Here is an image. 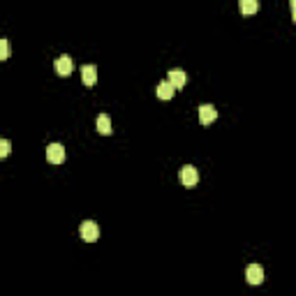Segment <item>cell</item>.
<instances>
[{
    "instance_id": "6da1fadb",
    "label": "cell",
    "mask_w": 296,
    "mask_h": 296,
    "mask_svg": "<svg viewBox=\"0 0 296 296\" xmlns=\"http://www.w3.org/2000/svg\"><path fill=\"white\" fill-rule=\"evenodd\" d=\"M79 234H81V238L86 243H95L100 238L97 222H93V220H86V222H81V229H79Z\"/></svg>"
},
{
    "instance_id": "7a4b0ae2",
    "label": "cell",
    "mask_w": 296,
    "mask_h": 296,
    "mask_svg": "<svg viewBox=\"0 0 296 296\" xmlns=\"http://www.w3.org/2000/svg\"><path fill=\"white\" fill-rule=\"evenodd\" d=\"M178 178H181V183L185 187H194L199 183V171L194 169V167L185 165V167H181V171H178Z\"/></svg>"
},
{
    "instance_id": "3957f363",
    "label": "cell",
    "mask_w": 296,
    "mask_h": 296,
    "mask_svg": "<svg viewBox=\"0 0 296 296\" xmlns=\"http://www.w3.org/2000/svg\"><path fill=\"white\" fill-rule=\"evenodd\" d=\"M54 67H56V74H58V77H70L72 70H74V63H72L70 56H61V58L54 63Z\"/></svg>"
},
{
    "instance_id": "277c9868",
    "label": "cell",
    "mask_w": 296,
    "mask_h": 296,
    "mask_svg": "<svg viewBox=\"0 0 296 296\" xmlns=\"http://www.w3.org/2000/svg\"><path fill=\"white\" fill-rule=\"evenodd\" d=\"M46 160H49L51 165H61L63 160H65V148L61 143H49L46 148Z\"/></svg>"
},
{
    "instance_id": "5b68a950",
    "label": "cell",
    "mask_w": 296,
    "mask_h": 296,
    "mask_svg": "<svg viewBox=\"0 0 296 296\" xmlns=\"http://www.w3.org/2000/svg\"><path fill=\"white\" fill-rule=\"evenodd\" d=\"M245 280L250 282V285H262L264 282V269L259 266V264H250L245 271Z\"/></svg>"
},
{
    "instance_id": "8992f818",
    "label": "cell",
    "mask_w": 296,
    "mask_h": 296,
    "mask_svg": "<svg viewBox=\"0 0 296 296\" xmlns=\"http://www.w3.org/2000/svg\"><path fill=\"white\" fill-rule=\"evenodd\" d=\"M167 81L171 83L174 88H185V83H187V74L183 70H178V67H174V70L167 74Z\"/></svg>"
},
{
    "instance_id": "52a82bcc",
    "label": "cell",
    "mask_w": 296,
    "mask_h": 296,
    "mask_svg": "<svg viewBox=\"0 0 296 296\" xmlns=\"http://www.w3.org/2000/svg\"><path fill=\"white\" fill-rule=\"evenodd\" d=\"M215 118H218V111H215L213 105L199 107V123H202V125H209V123H213Z\"/></svg>"
},
{
    "instance_id": "ba28073f",
    "label": "cell",
    "mask_w": 296,
    "mask_h": 296,
    "mask_svg": "<svg viewBox=\"0 0 296 296\" xmlns=\"http://www.w3.org/2000/svg\"><path fill=\"white\" fill-rule=\"evenodd\" d=\"M81 81L86 83V86H95V81H97V67L95 65H83L81 67Z\"/></svg>"
},
{
    "instance_id": "9c48e42d",
    "label": "cell",
    "mask_w": 296,
    "mask_h": 296,
    "mask_svg": "<svg viewBox=\"0 0 296 296\" xmlns=\"http://www.w3.org/2000/svg\"><path fill=\"white\" fill-rule=\"evenodd\" d=\"M97 132H100V134H105V137H109L111 132H114V130H111V121H109V116H107V114H100L97 116Z\"/></svg>"
},
{
    "instance_id": "30bf717a",
    "label": "cell",
    "mask_w": 296,
    "mask_h": 296,
    "mask_svg": "<svg viewBox=\"0 0 296 296\" xmlns=\"http://www.w3.org/2000/svg\"><path fill=\"white\" fill-rule=\"evenodd\" d=\"M174 90H176V88L171 86L169 81H160L158 83V97L160 100H171V97H174Z\"/></svg>"
},
{
    "instance_id": "8fae6325",
    "label": "cell",
    "mask_w": 296,
    "mask_h": 296,
    "mask_svg": "<svg viewBox=\"0 0 296 296\" xmlns=\"http://www.w3.org/2000/svg\"><path fill=\"white\" fill-rule=\"evenodd\" d=\"M238 7H241L243 14H255V12L259 10V0H238Z\"/></svg>"
},
{
    "instance_id": "7c38bea8",
    "label": "cell",
    "mask_w": 296,
    "mask_h": 296,
    "mask_svg": "<svg viewBox=\"0 0 296 296\" xmlns=\"http://www.w3.org/2000/svg\"><path fill=\"white\" fill-rule=\"evenodd\" d=\"M10 58V42L0 37V61H7Z\"/></svg>"
},
{
    "instance_id": "4fadbf2b",
    "label": "cell",
    "mask_w": 296,
    "mask_h": 296,
    "mask_svg": "<svg viewBox=\"0 0 296 296\" xmlns=\"http://www.w3.org/2000/svg\"><path fill=\"white\" fill-rule=\"evenodd\" d=\"M10 151H12V143L7 139H0V158H7Z\"/></svg>"
},
{
    "instance_id": "5bb4252c",
    "label": "cell",
    "mask_w": 296,
    "mask_h": 296,
    "mask_svg": "<svg viewBox=\"0 0 296 296\" xmlns=\"http://www.w3.org/2000/svg\"><path fill=\"white\" fill-rule=\"evenodd\" d=\"M289 7H291V14H294V21H296V0H289Z\"/></svg>"
}]
</instances>
